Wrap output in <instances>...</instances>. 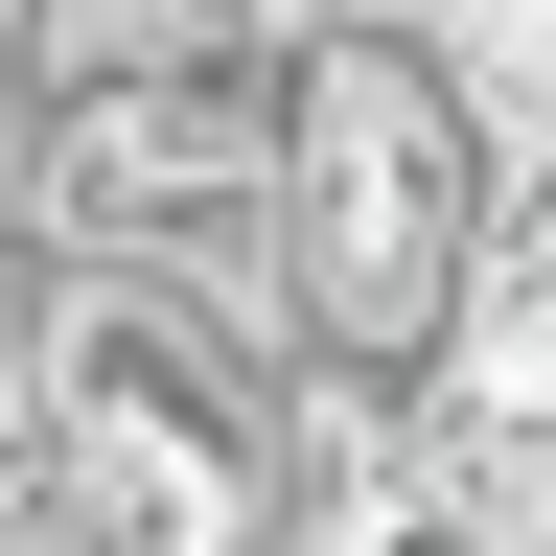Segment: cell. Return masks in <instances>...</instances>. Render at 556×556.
Listing matches in <instances>:
<instances>
[{
	"label": "cell",
	"instance_id": "obj_1",
	"mask_svg": "<svg viewBox=\"0 0 556 556\" xmlns=\"http://www.w3.org/2000/svg\"><path fill=\"white\" fill-rule=\"evenodd\" d=\"M486 232H510V116L464 93V47L417 0H302L278 24V232H255L302 371L441 394V348L486 302Z\"/></svg>",
	"mask_w": 556,
	"mask_h": 556
},
{
	"label": "cell",
	"instance_id": "obj_2",
	"mask_svg": "<svg viewBox=\"0 0 556 556\" xmlns=\"http://www.w3.org/2000/svg\"><path fill=\"white\" fill-rule=\"evenodd\" d=\"M302 0H0V93H186V70H278Z\"/></svg>",
	"mask_w": 556,
	"mask_h": 556
}]
</instances>
